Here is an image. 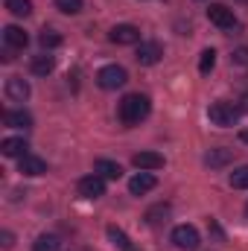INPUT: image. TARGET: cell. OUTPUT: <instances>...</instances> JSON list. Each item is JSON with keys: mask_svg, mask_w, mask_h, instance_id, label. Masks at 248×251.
<instances>
[{"mask_svg": "<svg viewBox=\"0 0 248 251\" xmlns=\"http://www.w3.org/2000/svg\"><path fill=\"white\" fill-rule=\"evenodd\" d=\"M149 111H152V102H149L146 94H128V97L120 100V105H117V117H120V123L125 128L140 126L149 117Z\"/></svg>", "mask_w": 248, "mask_h": 251, "instance_id": "6da1fadb", "label": "cell"}, {"mask_svg": "<svg viewBox=\"0 0 248 251\" xmlns=\"http://www.w3.org/2000/svg\"><path fill=\"white\" fill-rule=\"evenodd\" d=\"M207 117H210V123H213V126L231 128V126H237V120H240V108H237L234 102L219 100V102H213V105L207 108Z\"/></svg>", "mask_w": 248, "mask_h": 251, "instance_id": "7a4b0ae2", "label": "cell"}, {"mask_svg": "<svg viewBox=\"0 0 248 251\" xmlns=\"http://www.w3.org/2000/svg\"><path fill=\"white\" fill-rule=\"evenodd\" d=\"M125 82H128V73H125V67H120V64H105L97 73V85L102 91H117V88H123Z\"/></svg>", "mask_w": 248, "mask_h": 251, "instance_id": "3957f363", "label": "cell"}, {"mask_svg": "<svg viewBox=\"0 0 248 251\" xmlns=\"http://www.w3.org/2000/svg\"><path fill=\"white\" fill-rule=\"evenodd\" d=\"M207 21H210L213 26H219V29H234V26H237V15H234V9L225 6V3H210Z\"/></svg>", "mask_w": 248, "mask_h": 251, "instance_id": "277c9868", "label": "cell"}, {"mask_svg": "<svg viewBox=\"0 0 248 251\" xmlns=\"http://www.w3.org/2000/svg\"><path fill=\"white\" fill-rule=\"evenodd\" d=\"M198 231L193 228V225H175L173 228V246L181 251H196L198 249Z\"/></svg>", "mask_w": 248, "mask_h": 251, "instance_id": "5b68a950", "label": "cell"}, {"mask_svg": "<svg viewBox=\"0 0 248 251\" xmlns=\"http://www.w3.org/2000/svg\"><path fill=\"white\" fill-rule=\"evenodd\" d=\"M134 59L143 64V67H152V64H158L161 59H164V47H161L158 41H140Z\"/></svg>", "mask_w": 248, "mask_h": 251, "instance_id": "8992f818", "label": "cell"}, {"mask_svg": "<svg viewBox=\"0 0 248 251\" xmlns=\"http://www.w3.org/2000/svg\"><path fill=\"white\" fill-rule=\"evenodd\" d=\"M76 187H79V196H85V199H102L105 196V178L99 173H94V176L79 178Z\"/></svg>", "mask_w": 248, "mask_h": 251, "instance_id": "52a82bcc", "label": "cell"}, {"mask_svg": "<svg viewBox=\"0 0 248 251\" xmlns=\"http://www.w3.org/2000/svg\"><path fill=\"white\" fill-rule=\"evenodd\" d=\"M18 173H24L29 178H38V176L47 173V161L38 158V155H32V152H26L24 158H18Z\"/></svg>", "mask_w": 248, "mask_h": 251, "instance_id": "ba28073f", "label": "cell"}, {"mask_svg": "<svg viewBox=\"0 0 248 251\" xmlns=\"http://www.w3.org/2000/svg\"><path fill=\"white\" fill-rule=\"evenodd\" d=\"M108 38H111L114 44H120V47H125V44H140V29H137L134 24H117V26L108 32Z\"/></svg>", "mask_w": 248, "mask_h": 251, "instance_id": "9c48e42d", "label": "cell"}, {"mask_svg": "<svg viewBox=\"0 0 248 251\" xmlns=\"http://www.w3.org/2000/svg\"><path fill=\"white\" fill-rule=\"evenodd\" d=\"M3 91H6V97H9L12 102H24V100L29 97V82H26L24 76H9L6 85H3Z\"/></svg>", "mask_w": 248, "mask_h": 251, "instance_id": "30bf717a", "label": "cell"}, {"mask_svg": "<svg viewBox=\"0 0 248 251\" xmlns=\"http://www.w3.org/2000/svg\"><path fill=\"white\" fill-rule=\"evenodd\" d=\"M155 187H158V178H155L152 173H143V170L128 181V193H131V196H146L149 190H155Z\"/></svg>", "mask_w": 248, "mask_h": 251, "instance_id": "8fae6325", "label": "cell"}, {"mask_svg": "<svg viewBox=\"0 0 248 251\" xmlns=\"http://www.w3.org/2000/svg\"><path fill=\"white\" fill-rule=\"evenodd\" d=\"M131 164H134L137 170H143V173H155V170L164 167V155H158V152H137V155L131 158Z\"/></svg>", "mask_w": 248, "mask_h": 251, "instance_id": "7c38bea8", "label": "cell"}, {"mask_svg": "<svg viewBox=\"0 0 248 251\" xmlns=\"http://www.w3.org/2000/svg\"><path fill=\"white\" fill-rule=\"evenodd\" d=\"M234 161V149H225V146H216V149H210L207 155H204V164L210 167V170H222V167H228Z\"/></svg>", "mask_w": 248, "mask_h": 251, "instance_id": "4fadbf2b", "label": "cell"}, {"mask_svg": "<svg viewBox=\"0 0 248 251\" xmlns=\"http://www.w3.org/2000/svg\"><path fill=\"white\" fill-rule=\"evenodd\" d=\"M3 44L12 47V50H24V47L29 44V35H26L21 26H6V29H3Z\"/></svg>", "mask_w": 248, "mask_h": 251, "instance_id": "5bb4252c", "label": "cell"}, {"mask_svg": "<svg viewBox=\"0 0 248 251\" xmlns=\"http://www.w3.org/2000/svg\"><path fill=\"white\" fill-rule=\"evenodd\" d=\"M26 149H29V143H26L24 137H6V140L0 143V152H3L6 158H24Z\"/></svg>", "mask_w": 248, "mask_h": 251, "instance_id": "9a60e30c", "label": "cell"}, {"mask_svg": "<svg viewBox=\"0 0 248 251\" xmlns=\"http://www.w3.org/2000/svg\"><path fill=\"white\" fill-rule=\"evenodd\" d=\"M94 170H97L102 178H111V181H117V178L123 176V167H120L117 161H108V158H97V161H94Z\"/></svg>", "mask_w": 248, "mask_h": 251, "instance_id": "2e32d148", "label": "cell"}, {"mask_svg": "<svg viewBox=\"0 0 248 251\" xmlns=\"http://www.w3.org/2000/svg\"><path fill=\"white\" fill-rule=\"evenodd\" d=\"M53 67H56V59H53L50 53L32 56V62H29V70H32L35 76H47V73H53Z\"/></svg>", "mask_w": 248, "mask_h": 251, "instance_id": "e0dca14e", "label": "cell"}, {"mask_svg": "<svg viewBox=\"0 0 248 251\" xmlns=\"http://www.w3.org/2000/svg\"><path fill=\"white\" fill-rule=\"evenodd\" d=\"M3 123L12 126V128H29L32 126V114L29 111H3Z\"/></svg>", "mask_w": 248, "mask_h": 251, "instance_id": "ac0fdd59", "label": "cell"}, {"mask_svg": "<svg viewBox=\"0 0 248 251\" xmlns=\"http://www.w3.org/2000/svg\"><path fill=\"white\" fill-rule=\"evenodd\" d=\"M108 237H111V243L120 251H137V246L128 240V234H125L123 228H117V225H108Z\"/></svg>", "mask_w": 248, "mask_h": 251, "instance_id": "d6986e66", "label": "cell"}, {"mask_svg": "<svg viewBox=\"0 0 248 251\" xmlns=\"http://www.w3.org/2000/svg\"><path fill=\"white\" fill-rule=\"evenodd\" d=\"M32 251H62V240L56 234H38L32 243Z\"/></svg>", "mask_w": 248, "mask_h": 251, "instance_id": "ffe728a7", "label": "cell"}, {"mask_svg": "<svg viewBox=\"0 0 248 251\" xmlns=\"http://www.w3.org/2000/svg\"><path fill=\"white\" fill-rule=\"evenodd\" d=\"M6 9L15 18H26V15H32V0H6Z\"/></svg>", "mask_w": 248, "mask_h": 251, "instance_id": "44dd1931", "label": "cell"}, {"mask_svg": "<svg viewBox=\"0 0 248 251\" xmlns=\"http://www.w3.org/2000/svg\"><path fill=\"white\" fill-rule=\"evenodd\" d=\"M38 41H41V47L44 50H56V47H62V35L56 32V29H41V35H38Z\"/></svg>", "mask_w": 248, "mask_h": 251, "instance_id": "7402d4cb", "label": "cell"}, {"mask_svg": "<svg viewBox=\"0 0 248 251\" xmlns=\"http://www.w3.org/2000/svg\"><path fill=\"white\" fill-rule=\"evenodd\" d=\"M216 67V50L213 47H207V50H201V59H198V73H210Z\"/></svg>", "mask_w": 248, "mask_h": 251, "instance_id": "603a6c76", "label": "cell"}, {"mask_svg": "<svg viewBox=\"0 0 248 251\" xmlns=\"http://www.w3.org/2000/svg\"><path fill=\"white\" fill-rule=\"evenodd\" d=\"M228 181H231V187H234V190H248V167H240V170H234Z\"/></svg>", "mask_w": 248, "mask_h": 251, "instance_id": "cb8c5ba5", "label": "cell"}, {"mask_svg": "<svg viewBox=\"0 0 248 251\" xmlns=\"http://www.w3.org/2000/svg\"><path fill=\"white\" fill-rule=\"evenodd\" d=\"M164 216H170V204H158V207H149L146 210V222L149 225H158Z\"/></svg>", "mask_w": 248, "mask_h": 251, "instance_id": "d4e9b609", "label": "cell"}, {"mask_svg": "<svg viewBox=\"0 0 248 251\" xmlns=\"http://www.w3.org/2000/svg\"><path fill=\"white\" fill-rule=\"evenodd\" d=\"M56 9L64 15H79L82 12V0H56Z\"/></svg>", "mask_w": 248, "mask_h": 251, "instance_id": "484cf974", "label": "cell"}, {"mask_svg": "<svg viewBox=\"0 0 248 251\" xmlns=\"http://www.w3.org/2000/svg\"><path fill=\"white\" fill-rule=\"evenodd\" d=\"M234 62H237V64H248V47H243V50H237V53H234Z\"/></svg>", "mask_w": 248, "mask_h": 251, "instance_id": "4316f807", "label": "cell"}, {"mask_svg": "<svg viewBox=\"0 0 248 251\" xmlns=\"http://www.w3.org/2000/svg\"><path fill=\"white\" fill-rule=\"evenodd\" d=\"M3 246H6V249H12V246H15V237H12V231H3Z\"/></svg>", "mask_w": 248, "mask_h": 251, "instance_id": "83f0119b", "label": "cell"}, {"mask_svg": "<svg viewBox=\"0 0 248 251\" xmlns=\"http://www.w3.org/2000/svg\"><path fill=\"white\" fill-rule=\"evenodd\" d=\"M240 111H246V114H248V91L240 97Z\"/></svg>", "mask_w": 248, "mask_h": 251, "instance_id": "f1b7e54d", "label": "cell"}, {"mask_svg": "<svg viewBox=\"0 0 248 251\" xmlns=\"http://www.w3.org/2000/svg\"><path fill=\"white\" fill-rule=\"evenodd\" d=\"M240 140H243V143H248V128H243V131H240Z\"/></svg>", "mask_w": 248, "mask_h": 251, "instance_id": "f546056e", "label": "cell"}, {"mask_svg": "<svg viewBox=\"0 0 248 251\" xmlns=\"http://www.w3.org/2000/svg\"><path fill=\"white\" fill-rule=\"evenodd\" d=\"M246 213H248V204H246Z\"/></svg>", "mask_w": 248, "mask_h": 251, "instance_id": "4dcf8cb0", "label": "cell"}]
</instances>
